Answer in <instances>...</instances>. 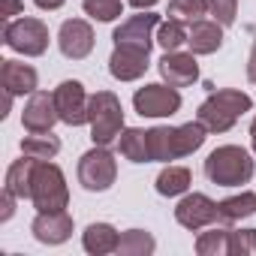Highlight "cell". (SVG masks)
Returning <instances> with one entry per match:
<instances>
[{
  "label": "cell",
  "instance_id": "cell-26",
  "mask_svg": "<svg viewBox=\"0 0 256 256\" xmlns=\"http://www.w3.org/2000/svg\"><path fill=\"white\" fill-rule=\"evenodd\" d=\"M229 229H211L196 238V253L199 256H226L229 253Z\"/></svg>",
  "mask_w": 256,
  "mask_h": 256
},
{
  "label": "cell",
  "instance_id": "cell-15",
  "mask_svg": "<svg viewBox=\"0 0 256 256\" xmlns=\"http://www.w3.org/2000/svg\"><path fill=\"white\" fill-rule=\"evenodd\" d=\"M157 70H160L163 82L172 84V88H187V84H193L199 78V64H196L193 52L190 54H184V52H166L160 58Z\"/></svg>",
  "mask_w": 256,
  "mask_h": 256
},
{
  "label": "cell",
  "instance_id": "cell-23",
  "mask_svg": "<svg viewBox=\"0 0 256 256\" xmlns=\"http://www.w3.org/2000/svg\"><path fill=\"white\" fill-rule=\"evenodd\" d=\"M190 190V169L187 166H166L157 175V193L160 196H181Z\"/></svg>",
  "mask_w": 256,
  "mask_h": 256
},
{
  "label": "cell",
  "instance_id": "cell-18",
  "mask_svg": "<svg viewBox=\"0 0 256 256\" xmlns=\"http://www.w3.org/2000/svg\"><path fill=\"white\" fill-rule=\"evenodd\" d=\"M187 46L193 54H214L223 46V24L220 22H193L187 30Z\"/></svg>",
  "mask_w": 256,
  "mask_h": 256
},
{
  "label": "cell",
  "instance_id": "cell-29",
  "mask_svg": "<svg viewBox=\"0 0 256 256\" xmlns=\"http://www.w3.org/2000/svg\"><path fill=\"white\" fill-rule=\"evenodd\" d=\"M82 6L96 22H114L120 16V10H124L120 0H82Z\"/></svg>",
  "mask_w": 256,
  "mask_h": 256
},
{
  "label": "cell",
  "instance_id": "cell-4",
  "mask_svg": "<svg viewBox=\"0 0 256 256\" xmlns=\"http://www.w3.org/2000/svg\"><path fill=\"white\" fill-rule=\"evenodd\" d=\"M30 202L36 205V211H66L70 187H66L60 166H54L48 160H36L34 184H30Z\"/></svg>",
  "mask_w": 256,
  "mask_h": 256
},
{
  "label": "cell",
  "instance_id": "cell-36",
  "mask_svg": "<svg viewBox=\"0 0 256 256\" xmlns=\"http://www.w3.org/2000/svg\"><path fill=\"white\" fill-rule=\"evenodd\" d=\"M130 6H136V10H151V6H157L160 0H126Z\"/></svg>",
  "mask_w": 256,
  "mask_h": 256
},
{
  "label": "cell",
  "instance_id": "cell-13",
  "mask_svg": "<svg viewBox=\"0 0 256 256\" xmlns=\"http://www.w3.org/2000/svg\"><path fill=\"white\" fill-rule=\"evenodd\" d=\"M54 120H60L58 114V102H54V94H46V90H34L24 112H22V124L28 133H52Z\"/></svg>",
  "mask_w": 256,
  "mask_h": 256
},
{
  "label": "cell",
  "instance_id": "cell-34",
  "mask_svg": "<svg viewBox=\"0 0 256 256\" xmlns=\"http://www.w3.org/2000/svg\"><path fill=\"white\" fill-rule=\"evenodd\" d=\"M247 78H250V84H256V40H253V48H250V60H247Z\"/></svg>",
  "mask_w": 256,
  "mask_h": 256
},
{
  "label": "cell",
  "instance_id": "cell-30",
  "mask_svg": "<svg viewBox=\"0 0 256 256\" xmlns=\"http://www.w3.org/2000/svg\"><path fill=\"white\" fill-rule=\"evenodd\" d=\"M232 256H256V229H238L229 235Z\"/></svg>",
  "mask_w": 256,
  "mask_h": 256
},
{
  "label": "cell",
  "instance_id": "cell-10",
  "mask_svg": "<svg viewBox=\"0 0 256 256\" xmlns=\"http://www.w3.org/2000/svg\"><path fill=\"white\" fill-rule=\"evenodd\" d=\"M175 220L190 229V232H199L202 226H211L220 220V205L214 199H208L205 193H187L178 205H175Z\"/></svg>",
  "mask_w": 256,
  "mask_h": 256
},
{
  "label": "cell",
  "instance_id": "cell-12",
  "mask_svg": "<svg viewBox=\"0 0 256 256\" xmlns=\"http://www.w3.org/2000/svg\"><path fill=\"white\" fill-rule=\"evenodd\" d=\"M154 28H160V16H154L151 10H142V16H133V18H126L120 28H114L112 40H114V46H133V48L151 52Z\"/></svg>",
  "mask_w": 256,
  "mask_h": 256
},
{
  "label": "cell",
  "instance_id": "cell-17",
  "mask_svg": "<svg viewBox=\"0 0 256 256\" xmlns=\"http://www.w3.org/2000/svg\"><path fill=\"white\" fill-rule=\"evenodd\" d=\"M0 82H4L6 94L18 96V94H34L40 84V76L30 64H18V60H4L0 66Z\"/></svg>",
  "mask_w": 256,
  "mask_h": 256
},
{
  "label": "cell",
  "instance_id": "cell-14",
  "mask_svg": "<svg viewBox=\"0 0 256 256\" xmlns=\"http://www.w3.org/2000/svg\"><path fill=\"white\" fill-rule=\"evenodd\" d=\"M148 54L145 48H133V46H114L112 58H108V72L118 82H136L148 72Z\"/></svg>",
  "mask_w": 256,
  "mask_h": 256
},
{
  "label": "cell",
  "instance_id": "cell-28",
  "mask_svg": "<svg viewBox=\"0 0 256 256\" xmlns=\"http://www.w3.org/2000/svg\"><path fill=\"white\" fill-rule=\"evenodd\" d=\"M205 12H208L205 0H169V16L178 18V22H184V24L199 22Z\"/></svg>",
  "mask_w": 256,
  "mask_h": 256
},
{
  "label": "cell",
  "instance_id": "cell-33",
  "mask_svg": "<svg viewBox=\"0 0 256 256\" xmlns=\"http://www.w3.org/2000/svg\"><path fill=\"white\" fill-rule=\"evenodd\" d=\"M24 10V4H22V0H4V18L10 22L12 16H18Z\"/></svg>",
  "mask_w": 256,
  "mask_h": 256
},
{
  "label": "cell",
  "instance_id": "cell-6",
  "mask_svg": "<svg viewBox=\"0 0 256 256\" xmlns=\"http://www.w3.org/2000/svg\"><path fill=\"white\" fill-rule=\"evenodd\" d=\"M118 178V163L108 145H96L78 160V184L88 193H106Z\"/></svg>",
  "mask_w": 256,
  "mask_h": 256
},
{
  "label": "cell",
  "instance_id": "cell-31",
  "mask_svg": "<svg viewBox=\"0 0 256 256\" xmlns=\"http://www.w3.org/2000/svg\"><path fill=\"white\" fill-rule=\"evenodd\" d=\"M208 4V12L214 16V22H220L223 28L235 24L238 18V0H205Z\"/></svg>",
  "mask_w": 256,
  "mask_h": 256
},
{
  "label": "cell",
  "instance_id": "cell-20",
  "mask_svg": "<svg viewBox=\"0 0 256 256\" xmlns=\"http://www.w3.org/2000/svg\"><path fill=\"white\" fill-rule=\"evenodd\" d=\"M34 169H36V160H34V157H22V160H16V163L6 169V181H4V187H6L10 193H16L18 199H30Z\"/></svg>",
  "mask_w": 256,
  "mask_h": 256
},
{
  "label": "cell",
  "instance_id": "cell-9",
  "mask_svg": "<svg viewBox=\"0 0 256 256\" xmlns=\"http://www.w3.org/2000/svg\"><path fill=\"white\" fill-rule=\"evenodd\" d=\"M54 102H58V114L64 124L70 126H82L88 124V112H90V96L84 94V84L76 78H66L54 88Z\"/></svg>",
  "mask_w": 256,
  "mask_h": 256
},
{
  "label": "cell",
  "instance_id": "cell-1",
  "mask_svg": "<svg viewBox=\"0 0 256 256\" xmlns=\"http://www.w3.org/2000/svg\"><path fill=\"white\" fill-rule=\"evenodd\" d=\"M205 124L202 120H190L184 126H154L148 130V151H151V163H169L178 157H187L193 151H199L205 145Z\"/></svg>",
  "mask_w": 256,
  "mask_h": 256
},
{
  "label": "cell",
  "instance_id": "cell-37",
  "mask_svg": "<svg viewBox=\"0 0 256 256\" xmlns=\"http://www.w3.org/2000/svg\"><path fill=\"white\" fill-rule=\"evenodd\" d=\"M250 145H253V154H256V118H253V124H250Z\"/></svg>",
  "mask_w": 256,
  "mask_h": 256
},
{
  "label": "cell",
  "instance_id": "cell-35",
  "mask_svg": "<svg viewBox=\"0 0 256 256\" xmlns=\"http://www.w3.org/2000/svg\"><path fill=\"white\" fill-rule=\"evenodd\" d=\"M34 4L40 6V10H46V12H54V10H60L66 0H34Z\"/></svg>",
  "mask_w": 256,
  "mask_h": 256
},
{
  "label": "cell",
  "instance_id": "cell-2",
  "mask_svg": "<svg viewBox=\"0 0 256 256\" xmlns=\"http://www.w3.org/2000/svg\"><path fill=\"white\" fill-rule=\"evenodd\" d=\"M253 108V100L244 94V90H232V88H223V90H214L202 106H199V120L205 124L208 133H229L232 126L238 124V118L244 112Z\"/></svg>",
  "mask_w": 256,
  "mask_h": 256
},
{
  "label": "cell",
  "instance_id": "cell-21",
  "mask_svg": "<svg viewBox=\"0 0 256 256\" xmlns=\"http://www.w3.org/2000/svg\"><path fill=\"white\" fill-rule=\"evenodd\" d=\"M118 148L130 163H151V151H148V130L130 126L118 136Z\"/></svg>",
  "mask_w": 256,
  "mask_h": 256
},
{
  "label": "cell",
  "instance_id": "cell-5",
  "mask_svg": "<svg viewBox=\"0 0 256 256\" xmlns=\"http://www.w3.org/2000/svg\"><path fill=\"white\" fill-rule=\"evenodd\" d=\"M88 124H90L94 145H112L124 133V106H120V100L112 90H96L90 96Z\"/></svg>",
  "mask_w": 256,
  "mask_h": 256
},
{
  "label": "cell",
  "instance_id": "cell-7",
  "mask_svg": "<svg viewBox=\"0 0 256 256\" xmlns=\"http://www.w3.org/2000/svg\"><path fill=\"white\" fill-rule=\"evenodd\" d=\"M4 42L24 58H40L48 48V28L40 18H16L4 24Z\"/></svg>",
  "mask_w": 256,
  "mask_h": 256
},
{
  "label": "cell",
  "instance_id": "cell-16",
  "mask_svg": "<svg viewBox=\"0 0 256 256\" xmlns=\"http://www.w3.org/2000/svg\"><path fill=\"white\" fill-rule=\"evenodd\" d=\"M30 232L40 244H64L72 235V217L66 211H40L30 223Z\"/></svg>",
  "mask_w": 256,
  "mask_h": 256
},
{
  "label": "cell",
  "instance_id": "cell-22",
  "mask_svg": "<svg viewBox=\"0 0 256 256\" xmlns=\"http://www.w3.org/2000/svg\"><path fill=\"white\" fill-rule=\"evenodd\" d=\"M60 151V139L52 133H30L22 139V154L34 160H52Z\"/></svg>",
  "mask_w": 256,
  "mask_h": 256
},
{
  "label": "cell",
  "instance_id": "cell-32",
  "mask_svg": "<svg viewBox=\"0 0 256 256\" xmlns=\"http://www.w3.org/2000/svg\"><path fill=\"white\" fill-rule=\"evenodd\" d=\"M16 193H10L6 187H4V199H0V205H4V211H0V220H10L12 217V211H16Z\"/></svg>",
  "mask_w": 256,
  "mask_h": 256
},
{
  "label": "cell",
  "instance_id": "cell-24",
  "mask_svg": "<svg viewBox=\"0 0 256 256\" xmlns=\"http://www.w3.org/2000/svg\"><path fill=\"white\" fill-rule=\"evenodd\" d=\"M220 205V220L223 223H235V220H244V217H250V214H256V193H238V196H229V199H223V202H217Z\"/></svg>",
  "mask_w": 256,
  "mask_h": 256
},
{
  "label": "cell",
  "instance_id": "cell-3",
  "mask_svg": "<svg viewBox=\"0 0 256 256\" xmlns=\"http://www.w3.org/2000/svg\"><path fill=\"white\" fill-rule=\"evenodd\" d=\"M253 157L241 145H220L205 160V178L217 187H241L253 178Z\"/></svg>",
  "mask_w": 256,
  "mask_h": 256
},
{
  "label": "cell",
  "instance_id": "cell-19",
  "mask_svg": "<svg viewBox=\"0 0 256 256\" xmlns=\"http://www.w3.org/2000/svg\"><path fill=\"white\" fill-rule=\"evenodd\" d=\"M82 244L88 253L94 256H106V253H114L118 244H120V235L112 223H90L82 235Z\"/></svg>",
  "mask_w": 256,
  "mask_h": 256
},
{
  "label": "cell",
  "instance_id": "cell-27",
  "mask_svg": "<svg viewBox=\"0 0 256 256\" xmlns=\"http://www.w3.org/2000/svg\"><path fill=\"white\" fill-rule=\"evenodd\" d=\"M157 42L163 46V52H178V48L187 42V28H184V22H178V18L163 22V24L157 28Z\"/></svg>",
  "mask_w": 256,
  "mask_h": 256
},
{
  "label": "cell",
  "instance_id": "cell-11",
  "mask_svg": "<svg viewBox=\"0 0 256 256\" xmlns=\"http://www.w3.org/2000/svg\"><path fill=\"white\" fill-rule=\"evenodd\" d=\"M58 46H60L64 58L84 60L94 52V28L84 18H66L58 30Z\"/></svg>",
  "mask_w": 256,
  "mask_h": 256
},
{
  "label": "cell",
  "instance_id": "cell-25",
  "mask_svg": "<svg viewBox=\"0 0 256 256\" xmlns=\"http://www.w3.org/2000/svg\"><path fill=\"white\" fill-rule=\"evenodd\" d=\"M157 247L154 235L145 232V229H130L120 235V244H118V253L120 256H151Z\"/></svg>",
  "mask_w": 256,
  "mask_h": 256
},
{
  "label": "cell",
  "instance_id": "cell-8",
  "mask_svg": "<svg viewBox=\"0 0 256 256\" xmlns=\"http://www.w3.org/2000/svg\"><path fill=\"white\" fill-rule=\"evenodd\" d=\"M133 106L142 118H172L181 108V94L172 84H145L133 94Z\"/></svg>",
  "mask_w": 256,
  "mask_h": 256
}]
</instances>
